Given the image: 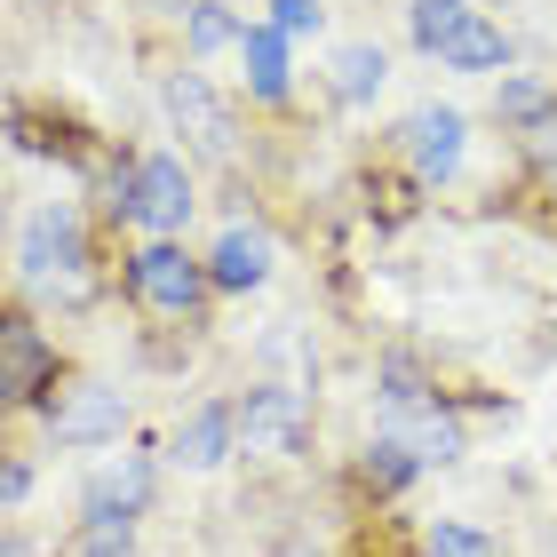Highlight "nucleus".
Returning a JSON list of instances; mask_svg holds the SVG:
<instances>
[{
	"mask_svg": "<svg viewBox=\"0 0 557 557\" xmlns=\"http://www.w3.org/2000/svg\"><path fill=\"white\" fill-rule=\"evenodd\" d=\"M16 278L33 295H57V302H81L88 295V247H81V215L72 208H40L16 239Z\"/></svg>",
	"mask_w": 557,
	"mask_h": 557,
	"instance_id": "nucleus-1",
	"label": "nucleus"
},
{
	"mask_svg": "<svg viewBox=\"0 0 557 557\" xmlns=\"http://www.w3.org/2000/svg\"><path fill=\"white\" fill-rule=\"evenodd\" d=\"M302 438H311V407H302V391L256 383L239 398V454H256V462H287V454H302Z\"/></svg>",
	"mask_w": 557,
	"mask_h": 557,
	"instance_id": "nucleus-2",
	"label": "nucleus"
},
{
	"mask_svg": "<svg viewBox=\"0 0 557 557\" xmlns=\"http://www.w3.org/2000/svg\"><path fill=\"white\" fill-rule=\"evenodd\" d=\"M128 287H136L144 311H160V319H191V311H199V295H208L215 278L199 271L184 247H168V239H160V247H144V256L128 263Z\"/></svg>",
	"mask_w": 557,
	"mask_h": 557,
	"instance_id": "nucleus-3",
	"label": "nucleus"
},
{
	"mask_svg": "<svg viewBox=\"0 0 557 557\" xmlns=\"http://www.w3.org/2000/svg\"><path fill=\"white\" fill-rule=\"evenodd\" d=\"M48 430H57V446H112L120 430H128V398L112 383H72L57 407H48Z\"/></svg>",
	"mask_w": 557,
	"mask_h": 557,
	"instance_id": "nucleus-4",
	"label": "nucleus"
},
{
	"mask_svg": "<svg viewBox=\"0 0 557 557\" xmlns=\"http://www.w3.org/2000/svg\"><path fill=\"white\" fill-rule=\"evenodd\" d=\"M191 215V168L175 160V151H151V160H136V223L144 232H184Z\"/></svg>",
	"mask_w": 557,
	"mask_h": 557,
	"instance_id": "nucleus-5",
	"label": "nucleus"
},
{
	"mask_svg": "<svg viewBox=\"0 0 557 557\" xmlns=\"http://www.w3.org/2000/svg\"><path fill=\"white\" fill-rule=\"evenodd\" d=\"M168 120L199 151H232V112H223V96L199 81V72H175V81H168Z\"/></svg>",
	"mask_w": 557,
	"mask_h": 557,
	"instance_id": "nucleus-6",
	"label": "nucleus"
},
{
	"mask_svg": "<svg viewBox=\"0 0 557 557\" xmlns=\"http://www.w3.org/2000/svg\"><path fill=\"white\" fill-rule=\"evenodd\" d=\"M175 462L184 470H215V462H232L239 454V407H199L191 422H175Z\"/></svg>",
	"mask_w": 557,
	"mask_h": 557,
	"instance_id": "nucleus-7",
	"label": "nucleus"
},
{
	"mask_svg": "<svg viewBox=\"0 0 557 557\" xmlns=\"http://www.w3.org/2000/svg\"><path fill=\"white\" fill-rule=\"evenodd\" d=\"M462 112H446V104H430V112H414L407 120V151H414V168L422 175H454L462 168Z\"/></svg>",
	"mask_w": 557,
	"mask_h": 557,
	"instance_id": "nucleus-8",
	"label": "nucleus"
},
{
	"mask_svg": "<svg viewBox=\"0 0 557 557\" xmlns=\"http://www.w3.org/2000/svg\"><path fill=\"white\" fill-rule=\"evenodd\" d=\"M208 278H215L223 295L263 287V278H271V232H223L215 256H208Z\"/></svg>",
	"mask_w": 557,
	"mask_h": 557,
	"instance_id": "nucleus-9",
	"label": "nucleus"
},
{
	"mask_svg": "<svg viewBox=\"0 0 557 557\" xmlns=\"http://www.w3.org/2000/svg\"><path fill=\"white\" fill-rule=\"evenodd\" d=\"M151 502V470L136 462V454H120V462H104L88 478V510H112V518H136Z\"/></svg>",
	"mask_w": 557,
	"mask_h": 557,
	"instance_id": "nucleus-10",
	"label": "nucleus"
},
{
	"mask_svg": "<svg viewBox=\"0 0 557 557\" xmlns=\"http://www.w3.org/2000/svg\"><path fill=\"white\" fill-rule=\"evenodd\" d=\"M239 57H247V88H256L263 104H278V96H287V33H278V24H247Z\"/></svg>",
	"mask_w": 557,
	"mask_h": 557,
	"instance_id": "nucleus-11",
	"label": "nucleus"
},
{
	"mask_svg": "<svg viewBox=\"0 0 557 557\" xmlns=\"http://www.w3.org/2000/svg\"><path fill=\"white\" fill-rule=\"evenodd\" d=\"M438 64H446V72H502V64H510V40H502L494 16H470L462 33L438 48Z\"/></svg>",
	"mask_w": 557,
	"mask_h": 557,
	"instance_id": "nucleus-12",
	"label": "nucleus"
},
{
	"mask_svg": "<svg viewBox=\"0 0 557 557\" xmlns=\"http://www.w3.org/2000/svg\"><path fill=\"white\" fill-rule=\"evenodd\" d=\"M383 81H391V57L374 40H350L343 57H335V96H343V104H367Z\"/></svg>",
	"mask_w": 557,
	"mask_h": 557,
	"instance_id": "nucleus-13",
	"label": "nucleus"
},
{
	"mask_svg": "<svg viewBox=\"0 0 557 557\" xmlns=\"http://www.w3.org/2000/svg\"><path fill=\"white\" fill-rule=\"evenodd\" d=\"M184 40H191V57H215V48L247 40V24L223 9V0H184Z\"/></svg>",
	"mask_w": 557,
	"mask_h": 557,
	"instance_id": "nucleus-14",
	"label": "nucleus"
},
{
	"mask_svg": "<svg viewBox=\"0 0 557 557\" xmlns=\"http://www.w3.org/2000/svg\"><path fill=\"white\" fill-rule=\"evenodd\" d=\"M398 438L414 446V462H422V470H446V462H462V422H446V414H422L414 430H398Z\"/></svg>",
	"mask_w": 557,
	"mask_h": 557,
	"instance_id": "nucleus-15",
	"label": "nucleus"
},
{
	"mask_svg": "<svg viewBox=\"0 0 557 557\" xmlns=\"http://www.w3.org/2000/svg\"><path fill=\"white\" fill-rule=\"evenodd\" d=\"M494 112H502V120H518V128H549L557 96H549L542 81H525V72H510V81H502V96H494Z\"/></svg>",
	"mask_w": 557,
	"mask_h": 557,
	"instance_id": "nucleus-16",
	"label": "nucleus"
},
{
	"mask_svg": "<svg viewBox=\"0 0 557 557\" xmlns=\"http://www.w3.org/2000/svg\"><path fill=\"white\" fill-rule=\"evenodd\" d=\"M470 16H478L470 0H414V48H430V57H438V48L462 33Z\"/></svg>",
	"mask_w": 557,
	"mask_h": 557,
	"instance_id": "nucleus-17",
	"label": "nucleus"
},
{
	"mask_svg": "<svg viewBox=\"0 0 557 557\" xmlns=\"http://www.w3.org/2000/svg\"><path fill=\"white\" fill-rule=\"evenodd\" d=\"M414 470H422V462H414V446L398 438V430H391V438H374V446H367V486H383V494H391V486H407Z\"/></svg>",
	"mask_w": 557,
	"mask_h": 557,
	"instance_id": "nucleus-18",
	"label": "nucleus"
},
{
	"mask_svg": "<svg viewBox=\"0 0 557 557\" xmlns=\"http://www.w3.org/2000/svg\"><path fill=\"white\" fill-rule=\"evenodd\" d=\"M40 367H48V343L33 335V326H9V398H24L40 383Z\"/></svg>",
	"mask_w": 557,
	"mask_h": 557,
	"instance_id": "nucleus-19",
	"label": "nucleus"
},
{
	"mask_svg": "<svg viewBox=\"0 0 557 557\" xmlns=\"http://www.w3.org/2000/svg\"><path fill=\"white\" fill-rule=\"evenodd\" d=\"M430 557H494V542L478 534V525H462V518H438L430 525Z\"/></svg>",
	"mask_w": 557,
	"mask_h": 557,
	"instance_id": "nucleus-20",
	"label": "nucleus"
},
{
	"mask_svg": "<svg viewBox=\"0 0 557 557\" xmlns=\"http://www.w3.org/2000/svg\"><path fill=\"white\" fill-rule=\"evenodd\" d=\"M271 24H278V33H319V0H271Z\"/></svg>",
	"mask_w": 557,
	"mask_h": 557,
	"instance_id": "nucleus-21",
	"label": "nucleus"
},
{
	"mask_svg": "<svg viewBox=\"0 0 557 557\" xmlns=\"http://www.w3.org/2000/svg\"><path fill=\"white\" fill-rule=\"evenodd\" d=\"M0 494H9V510H16V502L33 494V462H9V478H0Z\"/></svg>",
	"mask_w": 557,
	"mask_h": 557,
	"instance_id": "nucleus-22",
	"label": "nucleus"
}]
</instances>
